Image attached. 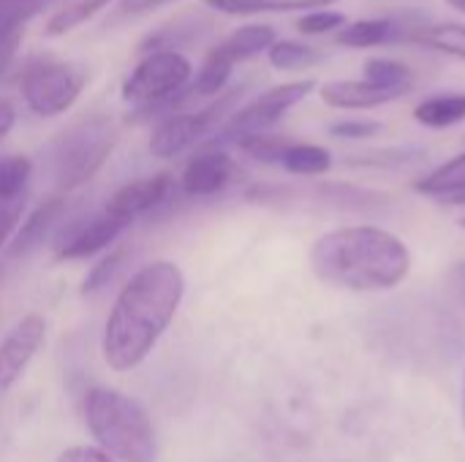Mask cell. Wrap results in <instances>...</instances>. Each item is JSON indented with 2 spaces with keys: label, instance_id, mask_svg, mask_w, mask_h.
<instances>
[{
  "label": "cell",
  "instance_id": "24",
  "mask_svg": "<svg viewBox=\"0 0 465 462\" xmlns=\"http://www.w3.org/2000/svg\"><path fill=\"white\" fill-rule=\"evenodd\" d=\"M362 79L390 87V90H401V93H411L414 87V71L406 63L398 60H387V57H373L365 63Z\"/></svg>",
  "mask_w": 465,
  "mask_h": 462
},
{
  "label": "cell",
  "instance_id": "15",
  "mask_svg": "<svg viewBox=\"0 0 465 462\" xmlns=\"http://www.w3.org/2000/svg\"><path fill=\"white\" fill-rule=\"evenodd\" d=\"M65 207H68V202H65L63 193H57V196L41 202V204L22 221V226L16 229V234H14V240H11V245H8V253H11V256H25V253H30L33 248H38V245L52 234V229L57 226V221L63 218Z\"/></svg>",
  "mask_w": 465,
  "mask_h": 462
},
{
  "label": "cell",
  "instance_id": "32",
  "mask_svg": "<svg viewBox=\"0 0 465 462\" xmlns=\"http://www.w3.org/2000/svg\"><path fill=\"white\" fill-rule=\"evenodd\" d=\"M22 35L25 27H14V30H0V76L8 71V65L14 63L19 46H22Z\"/></svg>",
  "mask_w": 465,
  "mask_h": 462
},
{
  "label": "cell",
  "instance_id": "40",
  "mask_svg": "<svg viewBox=\"0 0 465 462\" xmlns=\"http://www.w3.org/2000/svg\"><path fill=\"white\" fill-rule=\"evenodd\" d=\"M463 425H465V378H463Z\"/></svg>",
  "mask_w": 465,
  "mask_h": 462
},
{
  "label": "cell",
  "instance_id": "23",
  "mask_svg": "<svg viewBox=\"0 0 465 462\" xmlns=\"http://www.w3.org/2000/svg\"><path fill=\"white\" fill-rule=\"evenodd\" d=\"M112 0H68L63 8H57L46 22V35H65L76 27H82L87 19H93L101 8H106Z\"/></svg>",
  "mask_w": 465,
  "mask_h": 462
},
{
  "label": "cell",
  "instance_id": "34",
  "mask_svg": "<svg viewBox=\"0 0 465 462\" xmlns=\"http://www.w3.org/2000/svg\"><path fill=\"white\" fill-rule=\"evenodd\" d=\"M54 462H117L98 447H68L57 455Z\"/></svg>",
  "mask_w": 465,
  "mask_h": 462
},
{
  "label": "cell",
  "instance_id": "20",
  "mask_svg": "<svg viewBox=\"0 0 465 462\" xmlns=\"http://www.w3.org/2000/svg\"><path fill=\"white\" fill-rule=\"evenodd\" d=\"M221 14H283V11H316L335 0H204Z\"/></svg>",
  "mask_w": 465,
  "mask_h": 462
},
{
  "label": "cell",
  "instance_id": "7",
  "mask_svg": "<svg viewBox=\"0 0 465 462\" xmlns=\"http://www.w3.org/2000/svg\"><path fill=\"white\" fill-rule=\"evenodd\" d=\"M316 90L313 79H297V82H286L278 87L264 90L262 95H256L253 101H248L242 109H237L226 125L221 128V133L215 136L213 144L218 142H242L248 136H259L267 133L272 125H278L294 106H300L311 93Z\"/></svg>",
  "mask_w": 465,
  "mask_h": 462
},
{
  "label": "cell",
  "instance_id": "5",
  "mask_svg": "<svg viewBox=\"0 0 465 462\" xmlns=\"http://www.w3.org/2000/svg\"><path fill=\"white\" fill-rule=\"evenodd\" d=\"M191 79L193 65L177 49L147 52L123 82V101L139 106L142 114H153V109L180 103Z\"/></svg>",
  "mask_w": 465,
  "mask_h": 462
},
{
  "label": "cell",
  "instance_id": "18",
  "mask_svg": "<svg viewBox=\"0 0 465 462\" xmlns=\"http://www.w3.org/2000/svg\"><path fill=\"white\" fill-rule=\"evenodd\" d=\"M414 120L425 128H452L465 120V93H439L414 109Z\"/></svg>",
  "mask_w": 465,
  "mask_h": 462
},
{
  "label": "cell",
  "instance_id": "19",
  "mask_svg": "<svg viewBox=\"0 0 465 462\" xmlns=\"http://www.w3.org/2000/svg\"><path fill=\"white\" fill-rule=\"evenodd\" d=\"M278 166H283L286 172L300 174V177H319V174H327L332 169V152L327 147H319V144L289 142Z\"/></svg>",
  "mask_w": 465,
  "mask_h": 462
},
{
  "label": "cell",
  "instance_id": "28",
  "mask_svg": "<svg viewBox=\"0 0 465 462\" xmlns=\"http://www.w3.org/2000/svg\"><path fill=\"white\" fill-rule=\"evenodd\" d=\"M125 256H128V248H117V251H112L109 256H104L98 264H93V270L87 272V278H84V283H82V289H79L82 297L95 294V291H101L104 286H109V280L120 272Z\"/></svg>",
  "mask_w": 465,
  "mask_h": 462
},
{
  "label": "cell",
  "instance_id": "21",
  "mask_svg": "<svg viewBox=\"0 0 465 462\" xmlns=\"http://www.w3.org/2000/svg\"><path fill=\"white\" fill-rule=\"evenodd\" d=\"M414 41L428 49L465 60V25L460 22H428Z\"/></svg>",
  "mask_w": 465,
  "mask_h": 462
},
{
  "label": "cell",
  "instance_id": "8",
  "mask_svg": "<svg viewBox=\"0 0 465 462\" xmlns=\"http://www.w3.org/2000/svg\"><path fill=\"white\" fill-rule=\"evenodd\" d=\"M240 95H242V87L232 90L226 95H218V101H213L210 106H204L199 112H180V114L163 117L150 136V152L155 158H174V155L191 150L193 144L207 139V133H213L223 123V117L232 112V106Z\"/></svg>",
  "mask_w": 465,
  "mask_h": 462
},
{
  "label": "cell",
  "instance_id": "3",
  "mask_svg": "<svg viewBox=\"0 0 465 462\" xmlns=\"http://www.w3.org/2000/svg\"><path fill=\"white\" fill-rule=\"evenodd\" d=\"M84 422L98 449L120 462H155L158 441L153 422L139 400L109 387L84 395Z\"/></svg>",
  "mask_w": 465,
  "mask_h": 462
},
{
  "label": "cell",
  "instance_id": "37",
  "mask_svg": "<svg viewBox=\"0 0 465 462\" xmlns=\"http://www.w3.org/2000/svg\"><path fill=\"white\" fill-rule=\"evenodd\" d=\"M14 123H16V112H14V106H11L5 98H0V139L14 128Z\"/></svg>",
  "mask_w": 465,
  "mask_h": 462
},
{
  "label": "cell",
  "instance_id": "1",
  "mask_svg": "<svg viewBox=\"0 0 465 462\" xmlns=\"http://www.w3.org/2000/svg\"><path fill=\"white\" fill-rule=\"evenodd\" d=\"M183 297L185 275L174 261L161 259L136 270L109 310L101 338L104 362L114 373L139 368L172 324Z\"/></svg>",
  "mask_w": 465,
  "mask_h": 462
},
{
  "label": "cell",
  "instance_id": "26",
  "mask_svg": "<svg viewBox=\"0 0 465 462\" xmlns=\"http://www.w3.org/2000/svg\"><path fill=\"white\" fill-rule=\"evenodd\" d=\"M425 155L417 150H379V152H360L346 158L351 166H373V169H401V166H414Z\"/></svg>",
  "mask_w": 465,
  "mask_h": 462
},
{
  "label": "cell",
  "instance_id": "25",
  "mask_svg": "<svg viewBox=\"0 0 465 462\" xmlns=\"http://www.w3.org/2000/svg\"><path fill=\"white\" fill-rule=\"evenodd\" d=\"M33 161L27 155H0V202L22 199Z\"/></svg>",
  "mask_w": 465,
  "mask_h": 462
},
{
  "label": "cell",
  "instance_id": "17",
  "mask_svg": "<svg viewBox=\"0 0 465 462\" xmlns=\"http://www.w3.org/2000/svg\"><path fill=\"white\" fill-rule=\"evenodd\" d=\"M414 188L425 196L439 199V202H447L452 196L465 193V152L455 155L452 161H447L441 166H436L425 177H420L414 182Z\"/></svg>",
  "mask_w": 465,
  "mask_h": 462
},
{
  "label": "cell",
  "instance_id": "33",
  "mask_svg": "<svg viewBox=\"0 0 465 462\" xmlns=\"http://www.w3.org/2000/svg\"><path fill=\"white\" fill-rule=\"evenodd\" d=\"M22 199H11V202H0V248L8 242V237L14 234L19 218H22Z\"/></svg>",
  "mask_w": 465,
  "mask_h": 462
},
{
  "label": "cell",
  "instance_id": "16",
  "mask_svg": "<svg viewBox=\"0 0 465 462\" xmlns=\"http://www.w3.org/2000/svg\"><path fill=\"white\" fill-rule=\"evenodd\" d=\"M278 41V33L275 27L270 25H245L234 33H229L221 44L213 46L215 54H221L226 63L237 65V63H245L262 52H270V46Z\"/></svg>",
  "mask_w": 465,
  "mask_h": 462
},
{
  "label": "cell",
  "instance_id": "14",
  "mask_svg": "<svg viewBox=\"0 0 465 462\" xmlns=\"http://www.w3.org/2000/svg\"><path fill=\"white\" fill-rule=\"evenodd\" d=\"M319 95L327 106L335 109H376L403 98L406 93L373 84L368 79H341V82H327L319 90Z\"/></svg>",
  "mask_w": 465,
  "mask_h": 462
},
{
  "label": "cell",
  "instance_id": "4",
  "mask_svg": "<svg viewBox=\"0 0 465 462\" xmlns=\"http://www.w3.org/2000/svg\"><path fill=\"white\" fill-rule=\"evenodd\" d=\"M114 144H117L114 123L112 117L98 114V112L79 117L65 131H60L49 147L52 177H54L57 191L68 193L90 182L101 172V166L109 161Z\"/></svg>",
  "mask_w": 465,
  "mask_h": 462
},
{
  "label": "cell",
  "instance_id": "10",
  "mask_svg": "<svg viewBox=\"0 0 465 462\" xmlns=\"http://www.w3.org/2000/svg\"><path fill=\"white\" fill-rule=\"evenodd\" d=\"M46 340V321L38 313H27L0 343V398L25 376L33 357Z\"/></svg>",
  "mask_w": 465,
  "mask_h": 462
},
{
  "label": "cell",
  "instance_id": "41",
  "mask_svg": "<svg viewBox=\"0 0 465 462\" xmlns=\"http://www.w3.org/2000/svg\"><path fill=\"white\" fill-rule=\"evenodd\" d=\"M460 226H463V229H465V218H463V221H460Z\"/></svg>",
  "mask_w": 465,
  "mask_h": 462
},
{
  "label": "cell",
  "instance_id": "36",
  "mask_svg": "<svg viewBox=\"0 0 465 462\" xmlns=\"http://www.w3.org/2000/svg\"><path fill=\"white\" fill-rule=\"evenodd\" d=\"M174 0H120V14L123 16H142L147 11H155V8H163Z\"/></svg>",
  "mask_w": 465,
  "mask_h": 462
},
{
  "label": "cell",
  "instance_id": "9",
  "mask_svg": "<svg viewBox=\"0 0 465 462\" xmlns=\"http://www.w3.org/2000/svg\"><path fill=\"white\" fill-rule=\"evenodd\" d=\"M428 25L420 14H387V16H368L349 22L338 30L335 41L346 49H373L398 41H414L420 30Z\"/></svg>",
  "mask_w": 465,
  "mask_h": 462
},
{
  "label": "cell",
  "instance_id": "13",
  "mask_svg": "<svg viewBox=\"0 0 465 462\" xmlns=\"http://www.w3.org/2000/svg\"><path fill=\"white\" fill-rule=\"evenodd\" d=\"M240 177V166L221 147H207L196 152L180 177V191L185 196H215L226 191Z\"/></svg>",
  "mask_w": 465,
  "mask_h": 462
},
{
  "label": "cell",
  "instance_id": "22",
  "mask_svg": "<svg viewBox=\"0 0 465 462\" xmlns=\"http://www.w3.org/2000/svg\"><path fill=\"white\" fill-rule=\"evenodd\" d=\"M267 60L272 68L294 74V71H305L322 63V52L302 41H275L267 52Z\"/></svg>",
  "mask_w": 465,
  "mask_h": 462
},
{
  "label": "cell",
  "instance_id": "27",
  "mask_svg": "<svg viewBox=\"0 0 465 462\" xmlns=\"http://www.w3.org/2000/svg\"><path fill=\"white\" fill-rule=\"evenodd\" d=\"M57 0H0V30L25 27L35 14L49 8Z\"/></svg>",
  "mask_w": 465,
  "mask_h": 462
},
{
  "label": "cell",
  "instance_id": "38",
  "mask_svg": "<svg viewBox=\"0 0 465 462\" xmlns=\"http://www.w3.org/2000/svg\"><path fill=\"white\" fill-rule=\"evenodd\" d=\"M444 204H452V207H465V193H460V196H452V199H447Z\"/></svg>",
  "mask_w": 465,
  "mask_h": 462
},
{
  "label": "cell",
  "instance_id": "39",
  "mask_svg": "<svg viewBox=\"0 0 465 462\" xmlns=\"http://www.w3.org/2000/svg\"><path fill=\"white\" fill-rule=\"evenodd\" d=\"M447 3H450L452 8H458L460 14H465V0H447Z\"/></svg>",
  "mask_w": 465,
  "mask_h": 462
},
{
  "label": "cell",
  "instance_id": "2",
  "mask_svg": "<svg viewBox=\"0 0 465 462\" xmlns=\"http://www.w3.org/2000/svg\"><path fill=\"white\" fill-rule=\"evenodd\" d=\"M311 267L324 283L349 291H387L409 278L411 251L381 226H341L313 242Z\"/></svg>",
  "mask_w": 465,
  "mask_h": 462
},
{
  "label": "cell",
  "instance_id": "31",
  "mask_svg": "<svg viewBox=\"0 0 465 462\" xmlns=\"http://www.w3.org/2000/svg\"><path fill=\"white\" fill-rule=\"evenodd\" d=\"M330 133L338 139H371V136L381 133V123H376V120H341L330 128Z\"/></svg>",
  "mask_w": 465,
  "mask_h": 462
},
{
  "label": "cell",
  "instance_id": "12",
  "mask_svg": "<svg viewBox=\"0 0 465 462\" xmlns=\"http://www.w3.org/2000/svg\"><path fill=\"white\" fill-rule=\"evenodd\" d=\"M174 193H177L174 177L161 172V174H153V177L134 180V182L123 185L120 191H114L112 199L106 202L104 212H109V215H114V218H120V221H125L131 226L136 218H142V215L153 212L155 207L166 204Z\"/></svg>",
  "mask_w": 465,
  "mask_h": 462
},
{
  "label": "cell",
  "instance_id": "6",
  "mask_svg": "<svg viewBox=\"0 0 465 462\" xmlns=\"http://www.w3.org/2000/svg\"><path fill=\"white\" fill-rule=\"evenodd\" d=\"M87 84V71L68 60L41 57L25 65L19 93L25 106L38 117H57L68 112Z\"/></svg>",
  "mask_w": 465,
  "mask_h": 462
},
{
  "label": "cell",
  "instance_id": "35",
  "mask_svg": "<svg viewBox=\"0 0 465 462\" xmlns=\"http://www.w3.org/2000/svg\"><path fill=\"white\" fill-rule=\"evenodd\" d=\"M447 291L452 294V300L465 310V261H458L450 267L447 272Z\"/></svg>",
  "mask_w": 465,
  "mask_h": 462
},
{
  "label": "cell",
  "instance_id": "29",
  "mask_svg": "<svg viewBox=\"0 0 465 462\" xmlns=\"http://www.w3.org/2000/svg\"><path fill=\"white\" fill-rule=\"evenodd\" d=\"M237 147L251 155L253 161H262V163H281L283 158V150L289 147V139H281V136H272V133H259V136H248L242 142H237Z\"/></svg>",
  "mask_w": 465,
  "mask_h": 462
},
{
  "label": "cell",
  "instance_id": "30",
  "mask_svg": "<svg viewBox=\"0 0 465 462\" xmlns=\"http://www.w3.org/2000/svg\"><path fill=\"white\" fill-rule=\"evenodd\" d=\"M343 25H346V16L341 11H330V8H316V11H308L297 19V30L305 35L338 33Z\"/></svg>",
  "mask_w": 465,
  "mask_h": 462
},
{
  "label": "cell",
  "instance_id": "11",
  "mask_svg": "<svg viewBox=\"0 0 465 462\" xmlns=\"http://www.w3.org/2000/svg\"><path fill=\"white\" fill-rule=\"evenodd\" d=\"M125 229H128L125 221L101 210V212L82 218L79 223H74L63 231V237L54 245V259H60V261L90 259V256L106 251Z\"/></svg>",
  "mask_w": 465,
  "mask_h": 462
}]
</instances>
